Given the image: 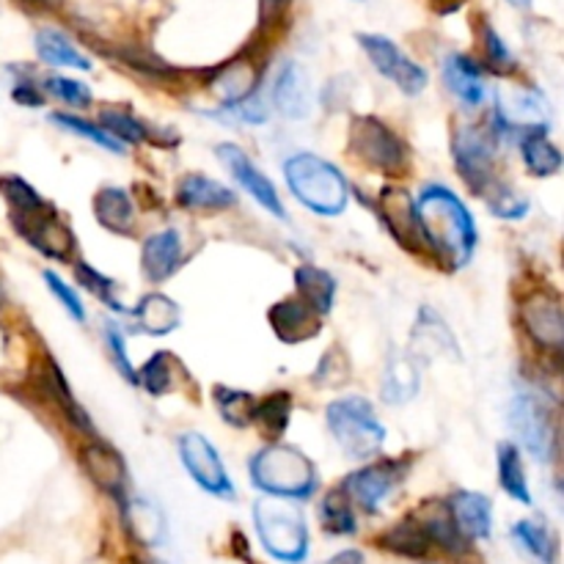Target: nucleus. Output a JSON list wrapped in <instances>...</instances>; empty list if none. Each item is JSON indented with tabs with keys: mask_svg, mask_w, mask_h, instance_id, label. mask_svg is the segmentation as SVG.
Here are the masks:
<instances>
[{
	"mask_svg": "<svg viewBox=\"0 0 564 564\" xmlns=\"http://www.w3.org/2000/svg\"><path fill=\"white\" fill-rule=\"evenodd\" d=\"M419 226L424 242L444 259L449 268L460 270L477 251V224L460 196L444 185H427L416 198Z\"/></svg>",
	"mask_w": 564,
	"mask_h": 564,
	"instance_id": "f257e3e1",
	"label": "nucleus"
},
{
	"mask_svg": "<svg viewBox=\"0 0 564 564\" xmlns=\"http://www.w3.org/2000/svg\"><path fill=\"white\" fill-rule=\"evenodd\" d=\"M284 180L292 196L319 218H336L350 204L345 174L314 152H295L284 160Z\"/></svg>",
	"mask_w": 564,
	"mask_h": 564,
	"instance_id": "f03ea898",
	"label": "nucleus"
},
{
	"mask_svg": "<svg viewBox=\"0 0 564 564\" xmlns=\"http://www.w3.org/2000/svg\"><path fill=\"white\" fill-rule=\"evenodd\" d=\"M248 477L253 488L264 496H279L290 501H306L317 494L319 477L314 463L290 444H270L259 449L248 463Z\"/></svg>",
	"mask_w": 564,
	"mask_h": 564,
	"instance_id": "7ed1b4c3",
	"label": "nucleus"
},
{
	"mask_svg": "<svg viewBox=\"0 0 564 564\" xmlns=\"http://www.w3.org/2000/svg\"><path fill=\"white\" fill-rule=\"evenodd\" d=\"M253 527H257L259 543L273 560L301 564L308 556V527L295 501L262 496L253 505Z\"/></svg>",
	"mask_w": 564,
	"mask_h": 564,
	"instance_id": "20e7f679",
	"label": "nucleus"
},
{
	"mask_svg": "<svg viewBox=\"0 0 564 564\" xmlns=\"http://www.w3.org/2000/svg\"><path fill=\"white\" fill-rule=\"evenodd\" d=\"M325 422H328L336 446L350 460H369L383 449L386 427L375 416V408L367 397L347 394L334 400L325 408Z\"/></svg>",
	"mask_w": 564,
	"mask_h": 564,
	"instance_id": "39448f33",
	"label": "nucleus"
},
{
	"mask_svg": "<svg viewBox=\"0 0 564 564\" xmlns=\"http://www.w3.org/2000/svg\"><path fill=\"white\" fill-rule=\"evenodd\" d=\"M510 427L532 460L551 463L556 452V427L549 405L532 391H521L510 402Z\"/></svg>",
	"mask_w": 564,
	"mask_h": 564,
	"instance_id": "423d86ee",
	"label": "nucleus"
},
{
	"mask_svg": "<svg viewBox=\"0 0 564 564\" xmlns=\"http://www.w3.org/2000/svg\"><path fill=\"white\" fill-rule=\"evenodd\" d=\"M350 149L361 163L383 171V174H402L408 165V149L394 130L375 116H358L350 127Z\"/></svg>",
	"mask_w": 564,
	"mask_h": 564,
	"instance_id": "0eeeda50",
	"label": "nucleus"
},
{
	"mask_svg": "<svg viewBox=\"0 0 564 564\" xmlns=\"http://www.w3.org/2000/svg\"><path fill=\"white\" fill-rule=\"evenodd\" d=\"M180 449V460L185 471L191 474L193 482L204 490V494L215 496V499L231 501L237 496L235 485H231L229 471H226L224 460H220L218 449L204 438L202 433H185L176 441Z\"/></svg>",
	"mask_w": 564,
	"mask_h": 564,
	"instance_id": "6e6552de",
	"label": "nucleus"
},
{
	"mask_svg": "<svg viewBox=\"0 0 564 564\" xmlns=\"http://www.w3.org/2000/svg\"><path fill=\"white\" fill-rule=\"evenodd\" d=\"M11 224L20 231L22 240L31 242L39 253L50 259H66L75 248L72 231L61 224L58 213L44 198L31 207L11 209Z\"/></svg>",
	"mask_w": 564,
	"mask_h": 564,
	"instance_id": "1a4fd4ad",
	"label": "nucleus"
},
{
	"mask_svg": "<svg viewBox=\"0 0 564 564\" xmlns=\"http://www.w3.org/2000/svg\"><path fill=\"white\" fill-rule=\"evenodd\" d=\"M358 44H361L364 53L369 55L375 69H378L386 80L394 83L402 94L416 97V94H422L424 88H427V69L419 66L413 58H408L400 50V44L391 42L389 36H380V33H358Z\"/></svg>",
	"mask_w": 564,
	"mask_h": 564,
	"instance_id": "9d476101",
	"label": "nucleus"
},
{
	"mask_svg": "<svg viewBox=\"0 0 564 564\" xmlns=\"http://www.w3.org/2000/svg\"><path fill=\"white\" fill-rule=\"evenodd\" d=\"M408 468H411V460L369 463V466L352 471L350 477L345 479V485H341V490H345V494L350 496V501H356L364 512L378 516L383 501L402 485Z\"/></svg>",
	"mask_w": 564,
	"mask_h": 564,
	"instance_id": "9b49d317",
	"label": "nucleus"
},
{
	"mask_svg": "<svg viewBox=\"0 0 564 564\" xmlns=\"http://www.w3.org/2000/svg\"><path fill=\"white\" fill-rule=\"evenodd\" d=\"M218 160L226 165V169H229V174L235 176L237 185H240L242 191L253 198V202L262 204V207L268 209L273 218L286 220L284 202H281L275 185L262 174V171L257 169V165H253V160L248 158L240 147H235V143H220Z\"/></svg>",
	"mask_w": 564,
	"mask_h": 564,
	"instance_id": "f8f14e48",
	"label": "nucleus"
},
{
	"mask_svg": "<svg viewBox=\"0 0 564 564\" xmlns=\"http://www.w3.org/2000/svg\"><path fill=\"white\" fill-rule=\"evenodd\" d=\"M452 147H455L452 154H455V163L466 185L474 193H482L485 196L490 185H494V149H490V141L482 132L460 130Z\"/></svg>",
	"mask_w": 564,
	"mask_h": 564,
	"instance_id": "ddd939ff",
	"label": "nucleus"
},
{
	"mask_svg": "<svg viewBox=\"0 0 564 564\" xmlns=\"http://www.w3.org/2000/svg\"><path fill=\"white\" fill-rule=\"evenodd\" d=\"M521 319L527 334L538 341L540 347L549 350H562L564 345V314L562 303L556 295L549 292H538V295L527 297L521 306Z\"/></svg>",
	"mask_w": 564,
	"mask_h": 564,
	"instance_id": "4468645a",
	"label": "nucleus"
},
{
	"mask_svg": "<svg viewBox=\"0 0 564 564\" xmlns=\"http://www.w3.org/2000/svg\"><path fill=\"white\" fill-rule=\"evenodd\" d=\"M273 105L281 116L297 121L306 119L312 113V83L308 75L295 64V61H284L273 83Z\"/></svg>",
	"mask_w": 564,
	"mask_h": 564,
	"instance_id": "2eb2a0df",
	"label": "nucleus"
},
{
	"mask_svg": "<svg viewBox=\"0 0 564 564\" xmlns=\"http://www.w3.org/2000/svg\"><path fill=\"white\" fill-rule=\"evenodd\" d=\"M182 253H185V248H182V235L176 229H163L158 235L147 237L141 251L143 275L152 284H163L165 279H171L180 270Z\"/></svg>",
	"mask_w": 564,
	"mask_h": 564,
	"instance_id": "dca6fc26",
	"label": "nucleus"
},
{
	"mask_svg": "<svg viewBox=\"0 0 564 564\" xmlns=\"http://www.w3.org/2000/svg\"><path fill=\"white\" fill-rule=\"evenodd\" d=\"M449 512L455 518L457 529L466 540H488L494 532V505L485 494L474 490H457L449 501Z\"/></svg>",
	"mask_w": 564,
	"mask_h": 564,
	"instance_id": "f3484780",
	"label": "nucleus"
},
{
	"mask_svg": "<svg viewBox=\"0 0 564 564\" xmlns=\"http://www.w3.org/2000/svg\"><path fill=\"white\" fill-rule=\"evenodd\" d=\"M460 356L457 350V339L449 330V325L441 319V314L435 308L424 306L419 312L416 328H413L411 336V356L413 358H433V356Z\"/></svg>",
	"mask_w": 564,
	"mask_h": 564,
	"instance_id": "a211bd4d",
	"label": "nucleus"
},
{
	"mask_svg": "<svg viewBox=\"0 0 564 564\" xmlns=\"http://www.w3.org/2000/svg\"><path fill=\"white\" fill-rule=\"evenodd\" d=\"M270 325H273L275 336H279L284 345H297V341H308L319 334V314H314L306 303L297 297V301H284L275 303L270 308Z\"/></svg>",
	"mask_w": 564,
	"mask_h": 564,
	"instance_id": "6ab92c4d",
	"label": "nucleus"
},
{
	"mask_svg": "<svg viewBox=\"0 0 564 564\" xmlns=\"http://www.w3.org/2000/svg\"><path fill=\"white\" fill-rule=\"evenodd\" d=\"M80 460L88 477H91L105 494L116 496V499H124L127 466L119 457V452H113L105 444H88L86 449H83Z\"/></svg>",
	"mask_w": 564,
	"mask_h": 564,
	"instance_id": "aec40b11",
	"label": "nucleus"
},
{
	"mask_svg": "<svg viewBox=\"0 0 564 564\" xmlns=\"http://www.w3.org/2000/svg\"><path fill=\"white\" fill-rule=\"evenodd\" d=\"M444 83L457 99H460L466 108H479L485 99V80H482V69L474 58L468 55H449L444 61Z\"/></svg>",
	"mask_w": 564,
	"mask_h": 564,
	"instance_id": "412c9836",
	"label": "nucleus"
},
{
	"mask_svg": "<svg viewBox=\"0 0 564 564\" xmlns=\"http://www.w3.org/2000/svg\"><path fill=\"white\" fill-rule=\"evenodd\" d=\"M176 202L187 209H226L235 207L237 196L231 187L220 185L218 180H209L204 174H187L176 187Z\"/></svg>",
	"mask_w": 564,
	"mask_h": 564,
	"instance_id": "4be33fe9",
	"label": "nucleus"
},
{
	"mask_svg": "<svg viewBox=\"0 0 564 564\" xmlns=\"http://www.w3.org/2000/svg\"><path fill=\"white\" fill-rule=\"evenodd\" d=\"M419 383H422V372H419V361L408 352V356H391L386 364L383 380H380V394L389 405H405L419 394Z\"/></svg>",
	"mask_w": 564,
	"mask_h": 564,
	"instance_id": "5701e85b",
	"label": "nucleus"
},
{
	"mask_svg": "<svg viewBox=\"0 0 564 564\" xmlns=\"http://www.w3.org/2000/svg\"><path fill=\"white\" fill-rule=\"evenodd\" d=\"M521 154H523V163H527V171L532 176L560 174L562 152L549 138L545 124L527 127V130L521 132Z\"/></svg>",
	"mask_w": 564,
	"mask_h": 564,
	"instance_id": "b1692460",
	"label": "nucleus"
},
{
	"mask_svg": "<svg viewBox=\"0 0 564 564\" xmlns=\"http://www.w3.org/2000/svg\"><path fill=\"white\" fill-rule=\"evenodd\" d=\"M94 215L97 224L113 235H130L135 226V204L124 187H102L94 196Z\"/></svg>",
	"mask_w": 564,
	"mask_h": 564,
	"instance_id": "393cba45",
	"label": "nucleus"
},
{
	"mask_svg": "<svg viewBox=\"0 0 564 564\" xmlns=\"http://www.w3.org/2000/svg\"><path fill=\"white\" fill-rule=\"evenodd\" d=\"M383 207H386V220H389L397 240H405L411 248L427 246L422 235V226H419L416 202H413L405 191H397V187L383 191Z\"/></svg>",
	"mask_w": 564,
	"mask_h": 564,
	"instance_id": "a878e982",
	"label": "nucleus"
},
{
	"mask_svg": "<svg viewBox=\"0 0 564 564\" xmlns=\"http://www.w3.org/2000/svg\"><path fill=\"white\" fill-rule=\"evenodd\" d=\"M130 314L135 317L138 328L147 330L149 336H165L180 328L182 323L180 306L169 295H160V292L141 297V303Z\"/></svg>",
	"mask_w": 564,
	"mask_h": 564,
	"instance_id": "bb28decb",
	"label": "nucleus"
},
{
	"mask_svg": "<svg viewBox=\"0 0 564 564\" xmlns=\"http://www.w3.org/2000/svg\"><path fill=\"white\" fill-rule=\"evenodd\" d=\"M295 286L301 301L306 303L314 314H319V317L330 314V308H334V301H336L334 275L314 268V264H303V268L295 270Z\"/></svg>",
	"mask_w": 564,
	"mask_h": 564,
	"instance_id": "cd10ccee",
	"label": "nucleus"
},
{
	"mask_svg": "<svg viewBox=\"0 0 564 564\" xmlns=\"http://www.w3.org/2000/svg\"><path fill=\"white\" fill-rule=\"evenodd\" d=\"M496 468H499V482L510 499L521 501V505H532V490H529L527 468H523L521 449L512 441H501L496 446Z\"/></svg>",
	"mask_w": 564,
	"mask_h": 564,
	"instance_id": "c85d7f7f",
	"label": "nucleus"
},
{
	"mask_svg": "<svg viewBox=\"0 0 564 564\" xmlns=\"http://www.w3.org/2000/svg\"><path fill=\"white\" fill-rule=\"evenodd\" d=\"M36 53L44 64L58 66V69H91V61H88L64 33L53 31V28H42V31L36 33Z\"/></svg>",
	"mask_w": 564,
	"mask_h": 564,
	"instance_id": "c756f323",
	"label": "nucleus"
},
{
	"mask_svg": "<svg viewBox=\"0 0 564 564\" xmlns=\"http://www.w3.org/2000/svg\"><path fill=\"white\" fill-rule=\"evenodd\" d=\"M512 540L540 564H556L560 543H556V534L551 532L545 521H532V518L529 521H518L512 527Z\"/></svg>",
	"mask_w": 564,
	"mask_h": 564,
	"instance_id": "7c9ffc66",
	"label": "nucleus"
},
{
	"mask_svg": "<svg viewBox=\"0 0 564 564\" xmlns=\"http://www.w3.org/2000/svg\"><path fill=\"white\" fill-rule=\"evenodd\" d=\"M380 545L394 551V554L405 556V560H430V556H433V545H430L427 534H424V529L419 527V521L413 516L394 523V527L386 532V538L380 540Z\"/></svg>",
	"mask_w": 564,
	"mask_h": 564,
	"instance_id": "2f4dec72",
	"label": "nucleus"
},
{
	"mask_svg": "<svg viewBox=\"0 0 564 564\" xmlns=\"http://www.w3.org/2000/svg\"><path fill=\"white\" fill-rule=\"evenodd\" d=\"M319 523L330 538H350L358 532L356 512H352L350 496L341 488L328 490L319 501Z\"/></svg>",
	"mask_w": 564,
	"mask_h": 564,
	"instance_id": "473e14b6",
	"label": "nucleus"
},
{
	"mask_svg": "<svg viewBox=\"0 0 564 564\" xmlns=\"http://www.w3.org/2000/svg\"><path fill=\"white\" fill-rule=\"evenodd\" d=\"M257 77L259 72L253 69L251 64H235L215 77L213 88L226 108H235V105H240L242 99L251 97L253 88H257Z\"/></svg>",
	"mask_w": 564,
	"mask_h": 564,
	"instance_id": "72a5a7b5",
	"label": "nucleus"
},
{
	"mask_svg": "<svg viewBox=\"0 0 564 564\" xmlns=\"http://www.w3.org/2000/svg\"><path fill=\"white\" fill-rule=\"evenodd\" d=\"M213 397L215 405H218L220 419H224L226 424H231V427H251L253 411H257V397H253L251 391L218 386Z\"/></svg>",
	"mask_w": 564,
	"mask_h": 564,
	"instance_id": "f704fd0d",
	"label": "nucleus"
},
{
	"mask_svg": "<svg viewBox=\"0 0 564 564\" xmlns=\"http://www.w3.org/2000/svg\"><path fill=\"white\" fill-rule=\"evenodd\" d=\"M292 413V397L286 391L270 394L264 400H257V411H253V424L262 430L264 438H281V433L290 424Z\"/></svg>",
	"mask_w": 564,
	"mask_h": 564,
	"instance_id": "c9c22d12",
	"label": "nucleus"
},
{
	"mask_svg": "<svg viewBox=\"0 0 564 564\" xmlns=\"http://www.w3.org/2000/svg\"><path fill=\"white\" fill-rule=\"evenodd\" d=\"M124 516H127V523H130L132 534H135L141 543L147 545H158L160 540H163V516H160L158 507H152L149 501H127L124 505Z\"/></svg>",
	"mask_w": 564,
	"mask_h": 564,
	"instance_id": "e433bc0d",
	"label": "nucleus"
},
{
	"mask_svg": "<svg viewBox=\"0 0 564 564\" xmlns=\"http://www.w3.org/2000/svg\"><path fill=\"white\" fill-rule=\"evenodd\" d=\"M50 121H53L55 127H61V130L72 132V135L88 138V141L97 143L99 149H105V152H113V154L124 152V149H121V143L116 141L113 135H108V132H105L102 127L91 124V121L80 119V116H72V113H50Z\"/></svg>",
	"mask_w": 564,
	"mask_h": 564,
	"instance_id": "4c0bfd02",
	"label": "nucleus"
},
{
	"mask_svg": "<svg viewBox=\"0 0 564 564\" xmlns=\"http://www.w3.org/2000/svg\"><path fill=\"white\" fill-rule=\"evenodd\" d=\"M138 383L152 397L169 394L171 386H174V358L169 352H154L138 372Z\"/></svg>",
	"mask_w": 564,
	"mask_h": 564,
	"instance_id": "58836bf2",
	"label": "nucleus"
},
{
	"mask_svg": "<svg viewBox=\"0 0 564 564\" xmlns=\"http://www.w3.org/2000/svg\"><path fill=\"white\" fill-rule=\"evenodd\" d=\"M99 127H102L108 135H113L119 143H141L147 138V127L135 119L127 110H116V108H105L99 113Z\"/></svg>",
	"mask_w": 564,
	"mask_h": 564,
	"instance_id": "ea45409f",
	"label": "nucleus"
},
{
	"mask_svg": "<svg viewBox=\"0 0 564 564\" xmlns=\"http://www.w3.org/2000/svg\"><path fill=\"white\" fill-rule=\"evenodd\" d=\"M75 273H77V281H80V284L86 286V290L91 292V295L97 297V301H102L105 306L110 308V312L127 314V308L121 306L119 297H116V281L110 279V275L99 273V270H94L91 264H86V262L77 264Z\"/></svg>",
	"mask_w": 564,
	"mask_h": 564,
	"instance_id": "a19ab883",
	"label": "nucleus"
},
{
	"mask_svg": "<svg viewBox=\"0 0 564 564\" xmlns=\"http://www.w3.org/2000/svg\"><path fill=\"white\" fill-rule=\"evenodd\" d=\"M44 88H47L53 97H58L61 102L75 105V108H86V105H91V88L80 80H72V77L50 75L47 80H44Z\"/></svg>",
	"mask_w": 564,
	"mask_h": 564,
	"instance_id": "79ce46f5",
	"label": "nucleus"
},
{
	"mask_svg": "<svg viewBox=\"0 0 564 564\" xmlns=\"http://www.w3.org/2000/svg\"><path fill=\"white\" fill-rule=\"evenodd\" d=\"M44 284H47V290L53 292L55 301L64 306V312L69 314L75 323H86V308H83L80 295H77V292L72 290V286L66 284L58 273H53V270H44Z\"/></svg>",
	"mask_w": 564,
	"mask_h": 564,
	"instance_id": "37998d69",
	"label": "nucleus"
},
{
	"mask_svg": "<svg viewBox=\"0 0 564 564\" xmlns=\"http://www.w3.org/2000/svg\"><path fill=\"white\" fill-rule=\"evenodd\" d=\"M105 345H108V352H110V358H113L116 369H119V372L124 375L132 386H138V369L130 364V356H127V350H124L127 347L124 334H121V328L116 323L105 325Z\"/></svg>",
	"mask_w": 564,
	"mask_h": 564,
	"instance_id": "c03bdc74",
	"label": "nucleus"
},
{
	"mask_svg": "<svg viewBox=\"0 0 564 564\" xmlns=\"http://www.w3.org/2000/svg\"><path fill=\"white\" fill-rule=\"evenodd\" d=\"M485 198H488V207L494 209L496 218L518 220V218H523V215L529 213V202H527V198L516 196V193H512V191H505V187H501V185H499V191L485 193Z\"/></svg>",
	"mask_w": 564,
	"mask_h": 564,
	"instance_id": "a18cd8bd",
	"label": "nucleus"
},
{
	"mask_svg": "<svg viewBox=\"0 0 564 564\" xmlns=\"http://www.w3.org/2000/svg\"><path fill=\"white\" fill-rule=\"evenodd\" d=\"M485 53H488L490 66H494L496 72H510L512 66H516L512 53L507 50V44L501 42V36L490 25H485Z\"/></svg>",
	"mask_w": 564,
	"mask_h": 564,
	"instance_id": "49530a36",
	"label": "nucleus"
},
{
	"mask_svg": "<svg viewBox=\"0 0 564 564\" xmlns=\"http://www.w3.org/2000/svg\"><path fill=\"white\" fill-rule=\"evenodd\" d=\"M11 97H14L20 105H25V108H39V105H42V94H39L31 83H17Z\"/></svg>",
	"mask_w": 564,
	"mask_h": 564,
	"instance_id": "de8ad7c7",
	"label": "nucleus"
},
{
	"mask_svg": "<svg viewBox=\"0 0 564 564\" xmlns=\"http://www.w3.org/2000/svg\"><path fill=\"white\" fill-rule=\"evenodd\" d=\"M323 564H364V554L356 549H347V551H341V554L330 556V560Z\"/></svg>",
	"mask_w": 564,
	"mask_h": 564,
	"instance_id": "09e8293b",
	"label": "nucleus"
},
{
	"mask_svg": "<svg viewBox=\"0 0 564 564\" xmlns=\"http://www.w3.org/2000/svg\"><path fill=\"white\" fill-rule=\"evenodd\" d=\"M512 6H518V9H529L532 6V0H510Z\"/></svg>",
	"mask_w": 564,
	"mask_h": 564,
	"instance_id": "8fccbe9b",
	"label": "nucleus"
},
{
	"mask_svg": "<svg viewBox=\"0 0 564 564\" xmlns=\"http://www.w3.org/2000/svg\"><path fill=\"white\" fill-rule=\"evenodd\" d=\"M0 303H3V284H0Z\"/></svg>",
	"mask_w": 564,
	"mask_h": 564,
	"instance_id": "3c124183",
	"label": "nucleus"
}]
</instances>
